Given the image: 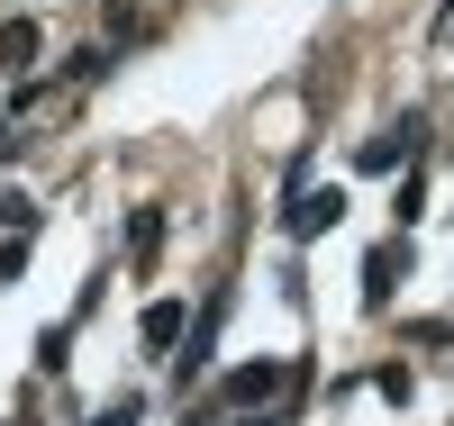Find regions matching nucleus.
<instances>
[{"label":"nucleus","mask_w":454,"mask_h":426,"mask_svg":"<svg viewBox=\"0 0 454 426\" xmlns=\"http://www.w3.org/2000/svg\"><path fill=\"white\" fill-rule=\"evenodd\" d=\"M336 218H346V190H336V182H327V190H300V200L282 209V227H291L300 245H309V236H327Z\"/></svg>","instance_id":"obj_1"},{"label":"nucleus","mask_w":454,"mask_h":426,"mask_svg":"<svg viewBox=\"0 0 454 426\" xmlns=\"http://www.w3.org/2000/svg\"><path fill=\"white\" fill-rule=\"evenodd\" d=\"M282 381H291V363H237V372L218 381V399H227V408H263Z\"/></svg>","instance_id":"obj_2"},{"label":"nucleus","mask_w":454,"mask_h":426,"mask_svg":"<svg viewBox=\"0 0 454 426\" xmlns=\"http://www.w3.org/2000/svg\"><path fill=\"white\" fill-rule=\"evenodd\" d=\"M419 136H427V119H400V128H382V136H364L355 164H364V173H400L409 154H419Z\"/></svg>","instance_id":"obj_3"},{"label":"nucleus","mask_w":454,"mask_h":426,"mask_svg":"<svg viewBox=\"0 0 454 426\" xmlns=\"http://www.w3.org/2000/svg\"><path fill=\"white\" fill-rule=\"evenodd\" d=\"M137 336H145V354H164V345H182V336H192V318H182V299H155V308L137 318Z\"/></svg>","instance_id":"obj_4"},{"label":"nucleus","mask_w":454,"mask_h":426,"mask_svg":"<svg viewBox=\"0 0 454 426\" xmlns=\"http://www.w3.org/2000/svg\"><path fill=\"white\" fill-rule=\"evenodd\" d=\"M409 263V245H372L364 254V308H391V273Z\"/></svg>","instance_id":"obj_5"},{"label":"nucleus","mask_w":454,"mask_h":426,"mask_svg":"<svg viewBox=\"0 0 454 426\" xmlns=\"http://www.w3.org/2000/svg\"><path fill=\"white\" fill-rule=\"evenodd\" d=\"M218 318H227V290H218V299L200 308V327H192V336H182V381H192V372L209 363V345H218Z\"/></svg>","instance_id":"obj_6"},{"label":"nucleus","mask_w":454,"mask_h":426,"mask_svg":"<svg viewBox=\"0 0 454 426\" xmlns=\"http://www.w3.org/2000/svg\"><path fill=\"white\" fill-rule=\"evenodd\" d=\"M155 245H164V209H137V218H128V254L145 263V254H155Z\"/></svg>","instance_id":"obj_7"},{"label":"nucleus","mask_w":454,"mask_h":426,"mask_svg":"<svg viewBox=\"0 0 454 426\" xmlns=\"http://www.w3.org/2000/svg\"><path fill=\"white\" fill-rule=\"evenodd\" d=\"M0 64H36V19H10V27H0Z\"/></svg>","instance_id":"obj_8"},{"label":"nucleus","mask_w":454,"mask_h":426,"mask_svg":"<svg viewBox=\"0 0 454 426\" xmlns=\"http://www.w3.org/2000/svg\"><path fill=\"white\" fill-rule=\"evenodd\" d=\"M0 227H10V236H27V227H36V200H27V190H0Z\"/></svg>","instance_id":"obj_9"},{"label":"nucleus","mask_w":454,"mask_h":426,"mask_svg":"<svg viewBox=\"0 0 454 426\" xmlns=\"http://www.w3.org/2000/svg\"><path fill=\"white\" fill-rule=\"evenodd\" d=\"M64 73H73V82H100V73H109V46H82V55H73Z\"/></svg>","instance_id":"obj_10"},{"label":"nucleus","mask_w":454,"mask_h":426,"mask_svg":"<svg viewBox=\"0 0 454 426\" xmlns=\"http://www.w3.org/2000/svg\"><path fill=\"white\" fill-rule=\"evenodd\" d=\"M27 273V236H10V245H0V282H19Z\"/></svg>","instance_id":"obj_11"},{"label":"nucleus","mask_w":454,"mask_h":426,"mask_svg":"<svg viewBox=\"0 0 454 426\" xmlns=\"http://www.w3.org/2000/svg\"><path fill=\"white\" fill-rule=\"evenodd\" d=\"M91 426H137V399H119V408H100Z\"/></svg>","instance_id":"obj_12"},{"label":"nucleus","mask_w":454,"mask_h":426,"mask_svg":"<svg viewBox=\"0 0 454 426\" xmlns=\"http://www.w3.org/2000/svg\"><path fill=\"white\" fill-rule=\"evenodd\" d=\"M436 46H454V0H445V10H436Z\"/></svg>","instance_id":"obj_13"},{"label":"nucleus","mask_w":454,"mask_h":426,"mask_svg":"<svg viewBox=\"0 0 454 426\" xmlns=\"http://www.w3.org/2000/svg\"><path fill=\"white\" fill-rule=\"evenodd\" d=\"M0 128H10V119H0ZM0 145H10V136H0Z\"/></svg>","instance_id":"obj_14"}]
</instances>
